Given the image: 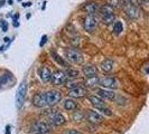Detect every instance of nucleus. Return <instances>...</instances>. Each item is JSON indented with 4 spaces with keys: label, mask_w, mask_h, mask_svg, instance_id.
I'll return each instance as SVG.
<instances>
[{
    "label": "nucleus",
    "mask_w": 149,
    "mask_h": 134,
    "mask_svg": "<svg viewBox=\"0 0 149 134\" xmlns=\"http://www.w3.org/2000/svg\"><path fill=\"white\" fill-rule=\"evenodd\" d=\"M66 86L67 87H71L72 88H75V87H79V83H77V78L76 79H70L66 82Z\"/></svg>",
    "instance_id": "bb28decb"
},
{
    "label": "nucleus",
    "mask_w": 149,
    "mask_h": 134,
    "mask_svg": "<svg viewBox=\"0 0 149 134\" xmlns=\"http://www.w3.org/2000/svg\"><path fill=\"white\" fill-rule=\"evenodd\" d=\"M99 12L101 14V16H104V15H110V14H113V9H112L108 3H105V5H102L101 7H100V10H99Z\"/></svg>",
    "instance_id": "4be33fe9"
},
{
    "label": "nucleus",
    "mask_w": 149,
    "mask_h": 134,
    "mask_svg": "<svg viewBox=\"0 0 149 134\" xmlns=\"http://www.w3.org/2000/svg\"><path fill=\"white\" fill-rule=\"evenodd\" d=\"M26 92H27V83H26V81H22V84L18 87L17 95H16V106H17V108H22V107L25 98H26Z\"/></svg>",
    "instance_id": "7ed1b4c3"
},
{
    "label": "nucleus",
    "mask_w": 149,
    "mask_h": 134,
    "mask_svg": "<svg viewBox=\"0 0 149 134\" xmlns=\"http://www.w3.org/2000/svg\"><path fill=\"white\" fill-rule=\"evenodd\" d=\"M14 26H15V27H17V26H19V23H18V21H14Z\"/></svg>",
    "instance_id": "c9c22d12"
},
{
    "label": "nucleus",
    "mask_w": 149,
    "mask_h": 134,
    "mask_svg": "<svg viewBox=\"0 0 149 134\" xmlns=\"http://www.w3.org/2000/svg\"><path fill=\"white\" fill-rule=\"evenodd\" d=\"M45 97H46L47 105L54 106L57 103H60V101L62 99V93L60 90H56V89H51V90L45 93Z\"/></svg>",
    "instance_id": "20e7f679"
},
{
    "label": "nucleus",
    "mask_w": 149,
    "mask_h": 134,
    "mask_svg": "<svg viewBox=\"0 0 149 134\" xmlns=\"http://www.w3.org/2000/svg\"><path fill=\"white\" fill-rule=\"evenodd\" d=\"M65 75L67 76V78L70 79H76L79 77V72L74 70V69H67L65 72Z\"/></svg>",
    "instance_id": "b1692460"
},
{
    "label": "nucleus",
    "mask_w": 149,
    "mask_h": 134,
    "mask_svg": "<svg viewBox=\"0 0 149 134\" xmlns=\"http://www.w3.org/2000/svg\"><path fill=\"white\" fill-rule=\"evenodd\" d=\"M6 130H7V131H6V134H10V126H9V125L6 127Z\"/></svg>",
    "instance_id": "f704fd0d"
},
{
    "label": "nucleus",
    "mask_w": 149,
    "mask_h": 134,
    "mask_svg": "<svg viewBox=\"0 0 149 134\" xmlns=\"http://www.w3.org/2000/svg\"><path fill=\"white\" fill-rule=\"evenodd\" d=\"M100 7H101V6H100L99 3H97V2H90V3H86V5L83 6V10L92 15V14L97 12V11L100 10Z\"/></svg>",
    "instance_id": "dca6fc26"
},
{
    "label": "nucleus",
    "mask_w": 149,
    "mask_h": 134,
    "mask_svg": "<svg viewBox=\"0 0 149 134\" xmlns=\"http://www.w3.org/2000/svg\"><path fill=\"white\" fill-rule=\"evenodd\" d=\"M65 134H82L80 131H77V130H68Z\"/></svg>",
    "instance_id": "2f4dec72"
},
{
    "label": "nucleus",
    "mask_w": 149,
    "mask_h": 134,
    "mask_svg": "<svg viewBox=\"0 0 149 134\" xmlns=\"http://www.w3.org/2000/svg\"><path fill=\"white\" fill-rule=\"evenodd\" d=\"M85 116H86V119H88L90 123H93V124H100V123H102L104 121V117L100 113H97L95 111H92V110L86 111Z\"/></svg>",
    "instance_id": "1a4fd4ad"
},
{
    "label": "nucleus",
    "mask_w": 149,
    "mask_h": 134,
    "mask_svg": "<svg viewBox=\"0 0 149 134\" xmlns=\"http://www.w3.org/2000/svg\"><path fill=\"white\" fill-rule=\"evenodd\" d=\"M46 40H47V36L45 35V36H43V37H42V41H40V46H43V45H44L45 43H46Z\"/></svg>",
    "instance_id": "473e14b6"
},
{
    "label": "nucleus",
    "mask_w": 149,
    "mask_h": 134,
    "mask_svg": "<svg viewBox=\"0 0 149 134\" xmlns=\"http://www.w3.org/2000/svg\"><path fill=\"white\" fill-rule=\"evenodd\" d=\"M68 95L73 98H82L86 95V89L79 86V87H75V88H72L70 92H68Z\"/></svg>",
    "instance_id": "2eb2a0df"
},
{
    "label": "nucleus",
    "mask_w": 149,
    "mask_h": 134,
    "mask_svg": "<svg viewBox=\"0 0 149 134\" xmlns=\"http://www.w3.org/2000/svg\"><path fill=\"white\" fill-rule=\"evenodd\" d=\"M67 76L65 75V72L62 70H56L52 74V81L51 82L54 85H64L67 82Z\"/></svg>",
    "instance_id": "6e6552de"
},
{
    "label": "nucleus",
    "mask_w": 149,
    "mask_h": 134,
    "mask_svg": "<svg viewBox=\"0 0 149 134\" xmlns=\"http://www.w3.org/2000/svg\"><path fill=\"white\" fill-rule=\"evenodd\" d=\"M108 5L114 10V9H119V8H123L125 1L123 0H109Z\"/></svg>",
    "instance_id": "412c9836"
},
{
    "label": "nucleus",
    "mask_w": 149,
    "mask_h": 134,
    "mask_svg": "<svg viewBox=\"0 0 149 134\" xmlns=\"http://www.w3.org/2000/svg\"><path fill=\"white\" fill-rule=\"evenodd\" d=\"M48 119L51 124H53L54 126H62L63 124H65L66 119L64 117V115L60 113L58 111H51L48 113Z\"/></svg>",
    "instance_id": "39448f33"
},
{
    "label": "nucleus",
    "mask_w": 149,
    "mask_h": 134,
    "mask_svg": "<svg viewBox=\"0 0 149 134\" xmlns=\"http://www.w3.org/2000/svg\"><path fill=\"white\" fill-rule=\"evenodd\" d=\"M83 117H84V114H83L81 111L74 112V114H73V119H74L75 122H80V121H82Z\"/></svg>",
    "instance_id": "a878e982"
},
{
    "label": "nucleus",
    "mask_w": 149,
    "mask_h": 134,
    "mask_svg": "<svg viewBox=\"0 0 149 134\" xmlns=\"http://www.w3.org/2000/svg\"><path fill=\"white\" fill-rule=\"evenodd\" d=\"M52 57H54V59L56 60V61H58V64L60 65H63V66H65V67H67V64L64 61L63 59H61V57L56 54V52H52Z\"/></svg>",
    "instance_id": "cd10ccee"
},
{
    "label": "nucleus",
    "mask_w": 149,
    "mask_h": 134,
    "mask_svg": "<svg viewBox=\"0 0 149 134\" xmlns=\"http://www.w3.org/2000/svg\"><path fill=\"white\" fill-rule=\"evenodd\" d=\"M123 9H125V11H126V14H127L128 17L131 18V19H138V18L140 17V14H141V11H140L139 8L130 5L128 1H125Z\"/></svg>",
    "instance_id": "423d86ee"
},
{
    "label": "nucleus",
    "mask_w": 149,
    "mask_h": 134,
    "mask_svg": "<svg viewBox=\"0 0 149 134\" xmlns=\"http://www.w3.org/2000/svg\"><path fill=\"white\" fill-rule=\"evenodd\" d=\"M0 27L2 28V30H3V31H7V29H8V22H6L5 20H1V21H0Z\"/></svg>",
    "instance_id": "7c9ffc66"
},
{
    "label": "nucleus",
    "mask_w": 149,
    "mask_h": 134,
    "mask_svg": "<svg viewBox=\"0 0 149 134\" xmlns=\"http://www.w3.org/2000/svg\"><path fill=\"white\" fill-rule=\"evenodd\" d=\"M63 105H64V108L66 111H75L77 108V103L75 101H73V99H71V98L65 99Z\"/></svg>",
    "instance_id": "6ab92c4d"
},
{
    "label": "nucleus",
    "mask_w": 149,
    "mask_h": 134,
    "mask_svg": "<svg viewBox=\"0 0 149 134\" xmlns=\"http://www.w3.org/2000/svg\"><path fill=\"white\" fill-rule=\"evenodd\" d=\"M89 101L95 108H97V111H100V110L107 107V104L104 103V101H103L102 98H100V97L91 95V96H89Z\"/></svg>",
    "instance_id": "ddd939ff"
},
{
    "label": "nucleus",
    "mask_w": 149,
    "mask_h": 134,
    "mask_svg": "<svg viewBox=\"0 0 149 134\" xmlns=\"http://www.w3.org/2000/svg\"><path fill=\"white\" fill-rule=\"evenodd\" d=\"M128 2L130 3V5H132L134 7H140L142 3H143V0H128Z\"/></svg>",
    "instance_id": "c85d7f7f"
},
{
    "label": "nucleus",
    "mask_w": 149,
    "mask_h": 134,
    "mask_svg": "<svg viewBox=\"0 0 149 134\" xmlns=\"http://www.w3.org/2000/svg\"><path fill=\"white\" fill-rule=\"evenodd\" d=\"M38 75H39L42 82L48 83L52 81V73L47 67H40L38 69Z\"/></svg>",
    "instance_id": "f8f14e48"
},
{
    "label": "nucleus",
    "mask_w": 149,
    "mask_h": 134,
    "mask_svg": "<svg viewBox=\"0 0 149 134\" xmlns=\"http://www.w3.org/2000/svg\"><path fill=\"white\" fill-rule=\"evenodd\" d=\"M100 112H102L104 115H107V116H112L113 115V113H112V111L110 110V108H108V107H105V108H102V110H100Z\"/></svg>",
    "instance_id": "c756f323"
},
{
    "label": "nucleus",
    "mask_w": 149,
    "mask_h": 134,
    "mask_svg": "<svg viewBox=\"0 0 149 134\" xmlns=\"http://www.w3.org/2000/svg\"><path fill=\"white\" fill-rule=\"evenodd\" d=\"M97 95H99L100 97H102V98H104V99H109V101L114 99V97H116L114 92H113V90H111V89L97 88Z\"/></svg>",
    "instance_id": "4468645a"
},
{
    "label": "nucleus",
    "mask_w": 149,
    "mask_h": 134,
    "mask_svg": "<svg viewBox=\"0 0 149 134\" xmlns=\"http://www.w3.org/2000/svg\"><path fill=\"white\" fill-rule=\"evenodd\" d=\"M113 68V60L112 59H104L101 63V69L103 73H110Z\"/></svg>",
    "instance_id": "a211bd4d"
},
{
    "label": "nucleus",
    "mask_w": 149,
    "mask_h": 134,
    "mask_svg": "<svg viewBox=\"0 0 149 134\" xmlns=\"http://www.w3.org/2000/svg\"><path fill=\"white\" fill-rule=\"evenodd\" d=\"M101 86L105 87L107 89H116L119 87V82L114 78V77H103L100 78V83Z\"/></svg>",
    "instance_id": "0eeeda50"
},
{
    "label": "nucleus",
    "mask_w": 149,
    "mask_h": 134,
    "mask_svg": "<svg viewBox=\"0 0 149 134\" xmlns=\"http://www.w3.org/2000/svg\"><path fill=\"white\" fill-rule=\"evenodd\" d=\"M101 18H102V21L104 22L105 25H110V23H112V22H114V19H116V17H114V14H110V15L101 16Z\"/></svg>",
    "instance_id": "5701e85b"
},
{
    "label": "nucleus",
    "mask_w": 149,
    "mask_h": 134,
    "mask_svg": "<svg viewBox=\"0 0 149 134\" xmlns=\"http://www.w3.org/2000/svg\"><path fill=\"white\" fill-rule=\"evenodd\" d=\"M30 130L34 134H47L52 131V124L44 121H38L31 125Z\"/></svg>",
    "instance_id": "f03ea898"
},
{
    "label": "nucleus",
    "mask_w": 149,
    "mask_h": 134,
    "mask_svg": "<svg viewBox=\"0 0 149 134\" xmlns=\"http://www.w3.org/2000/svg\"><path fill=\"white\" fill-rule=\"evenodd\" d=\"M30 5H31V2H26V3H22V6H24V7H29Z\"/></svg>",
    "instance_id": "72a5a7b5"
},
{
    "label": "nucleus",
    "mask_w": 149,
    "mask_h": 134,
    "mask_svg": "<svg viewBox=\"0 0 149 134\" xmlns=\"http://www.w3.org/2000/svg\"><path fill=\"white\" fill-rule=\"evenodd\" d=\"M99 83H100V78L97 76H93V77L88 78V81L85 82V86L89 87V88H93V87L97 86Z\"/></svg>",
    "instance_id": "aec40b11"
},
{
    "label": "nucleus",
    "mask_w": 149,
    "mask_h": 134,
    "mask_svg": "<svg viewBox=\"0 0 149 134\" xmlns=\"http://www.w3.org/2000/svg\"><path fill=\"white\" fill-rule=\"evenodd\" d=\"M65 56L68 61L73 64H82L83 63V54L77 48H66Z\"/></svg>",
    "instance_id": "f257e3e1"
},
{
    "label": "nucleus",
    "mask_w": 149,
    "mask_h": 134,
    "mask_svg": "<svg viewBox=\"0 0 149 134\" xmlns=\"http://www.w3.org/2000/svg\"><path fill=\"white\" fill-rule=\"evenodd\" d=\"M113 30H114V34L116 35H119L121 34V31L123 30V25L121 21H116L114 23V27H113Z\"/></svg>",
    "instance_id": "393cba45"
},
{
    "label": "nucleus",
    "mask_w": 149,
    "mask_h": 134,
    "mask_svg": "<svg viewBox=\"0 0 149 134\" xmlns=\"http://www.w3.org/2000/svg\"><path fill=\"white\" fill-rule=\"evenodd\" d=\"M3 2H5V0H0V7L3 6Z\"/></svg>",
    "instance_id": "e433bc0d"
},
{
    "label": "nucleus",
    "mask_w": 149,
    "mask_h": 134,
    "mask_svg": "<svg viewBox=\"0 0 149 134\" xmlns=\"http://www.w3.org/2000/svg\"><path fill=\"white\" fill-rule=\"evenodd\" d=\"M83 26H84V29L86 30V31H93L97 27V19L92 15L88 16L84 19Z\"/></svg>",
    "instance_id": "9d476101"
},
{
    "label": "nucleus",
    "mask_w": 149,
    "mask_h": 134,
    "mask_svg": "<svg viewBox=\"0 0 149 134\" xmlns=\"http://www.w3.org/2000/svg\"><path fill=\"white\" fill-rule=\"evenodd\" d=\"M33 104L37 107H45L47 106V102H46V97H45V93H37L33 97Z\"/></svg>",
    "instance_id": "9b49d317"
},
{
    "label": "nucleus",
    "mask_w": 149,
    "mask_h": 134,
    "mask_svg": "<svg viewBox=\"0 0 149 134\" xmlns=\"http://www.w3.org/2000/svg\"><path fill=\"white\" fill-rule=\"evenodd\" d=\"M82 72H83V74L85 75L88 78L93 77V76H95V75L97 74V67L93 66V65H85V66L82 68Z\"/></svg>",
    "instance_id": "f3484780"
}]
</instances>
